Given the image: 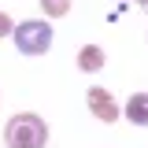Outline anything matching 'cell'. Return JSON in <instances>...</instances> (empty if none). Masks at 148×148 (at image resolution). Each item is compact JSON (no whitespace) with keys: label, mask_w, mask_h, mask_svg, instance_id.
Segmentation results:
<instances>
[{"label":"cell","mask_w":148,"mask_h":148,"mask_svg":"<svg viewBox=\"0 0 148 148\" xmlns=\"http://www.w3.org/2000/svg\"><path fill=\"white\" fill-rule=\"evenodd\" d=\"M4 141H8V148H45L48 145V126H45L41 115L22 111V115H11L8 119Z\"/></svg>","instance_id":"cell-1"},{"label":"cell","mask_w":148,"mask_h":148,"mask_svg":"<svg viewBox=\"0 0 148 148\" xmlns=\"http://www.w3.org/2000/svg\"><path fill=\"white\" fill-rule=\"evenodd\" d=\"M15 45L22 56H45L48 48H52V26L48 22H41V18H30V22H22V26H15Z\"/></svg>","instance_id":"cell-2"},{"label":"cell","mask_w":148,"mask_h":148,"mask_svg":"<svg viewBox=\"0 0 148 148\" xmlns=\"http://www.w3.org/2000/svg\"><path fill=\"white\" fill-rule=\"evenodd\" d=\"M85 104H89V111L100 119V122H115V119H119V104H115V96H111L108 89H100V85H92V89L85 92Z\"/></svg>","instance_id":"cell-3"},{"label":"cell","mask_w":148,"mask_h":148,"mask_svg":"<svg viewBox=\"0 0 148 148\" xmlns=\"http://www.w3.org/2000/svg\"><path fill=\"white\" fill-rule=\"evenodd\" d=\"M126 119L133 126H148V92H133L126 100Z\"/></svg>","instance_id":"cell-4"},{"label":"cell","mask_w":148,"mask_h":148,"mask_svg":"<svg viewBox=\"0 0 148 148\" xmlns=\"http://www.w3.org/2000/svg\"><path fill=\"white\" fill-rule=\"evenodd\" d=\"M78 67H82L85 74H96L100 67H104V52H100L96 45H85V48L78 52Z\"/></svg>","instance_id":"cell-5"},{"label":"cell","mask_w":148,"mask_h":148,"mask_svg":"<svg viewBox=\"0 0 148 148\" xmlns=\"http://www.w3.org/2000/svg\"><path fill=\"white\" fill-rule=\"evenodd\" d=\"M41 11L52 18H63L67 11H71V0H41Z\"/></svg>","instance_id":"cell-6"},{"label":"cell","mask_w":148,"mask_h":148,"mask_svg":"<svg viewBox=\"0 0 148 148\" xmlns=\"http://www.w3.org/2000/svg\"><path fill=\"white\" fill-rule=\"evenodd\" d=\"M8 34H15V22H11L8 11H0V37H8Z\"/></svg>","instance_id":"cell-7"},{"label":"cell","mask_w":148,"mask_h":148,"mask_svg":"<svg viewBox=\"0 0 148 148\" xmlns=\"http://www.w3.org/2000/svg\"><path fill=\"white\" fill-rule=\"evenodd\" d=\"M137 4H141V8H145V11H148V0H137Z\"/></svg>","instance_id":"cell-8"}]
</instances>
